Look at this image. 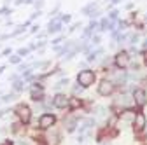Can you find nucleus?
<instances>
[{"instance_id": "nucleus-1", "label": "nucleus", "mask_w": 147, "mask_h": 145, "mask_svg": "<svg viewBox=\"0 0 147 145\" xmlns=\"http://www.w3.org/2000/svg\"><path fill=\"white\" fill-rule=\"evenodd\" d=\"M77 82L82 86V87H88V86H91L95 82V74L91 70H82L81 74L77 75Z\"/></svg>"}, {"instance_id": "nucleus-2", "label": "nucleus", "mask_w": 147, "mask_h": 145, "mask_svg": "<svg viewBox=\"0 0 147 145\" xmlns=\"http://www.w3.org/2000/svg\"><path fill=\"white\" fill-rule=\"evenodd\" d=\"M16 114H18V117H20V121H21L23 124L30 122L32 112H30V108H28L26 105H18V107H16Z\"/></svg>"}, {"instance_id": "nucleus-3", "label": "nucleus", "mask_w": 147, "mask_h": 145, "mask_svg": "<svg viewBox=\"0 0 147 145\" xmlns=\"http://www.w3.org/2000/svg\"><path fill=\"white\" fill-rule=\"evenodd\" d=\"M98 93L102 96H109V95H112L114 93V82H110V81H103L100 86H98Z\"/></svg>"}, {"instance_id": "nucleus-4", "label": "nucleus", "mask_w": 147, "mask_h": 145, "mask_svg": "<svg viewBox=\"0 0 147 145\" xmlns=\"http://www.w3.org/2000/svg\"><path fill=\"white\" fill-rule=\"evenodd\" d=\"M54 122H56V117H54L53 114H44L40 117V121H39V126L42 130H47V128H51V126H54Z\"/></svg>"}, {"instance_id": "nucleus-5", "label": "nucleus", "mask_w": 147, "mask_h": 145, "mask_svg": "<svg viewBox=\"0 0 147 145\" xmlns=\"http://www.w3.org/2000/svg\"><path fill=\"white\" fill-rule=\"evenodd\" d=\"M116 65H117L119 68H126L128 65H130V56H128V52L121 51V52L116 54Z\"/></svg>"}, {"instance_id": "nucleus-6", "label": "nucleus", "mask_w": 147, "mask_h": 145, "mask_svg": "<svg viewBox=\"0 0 147 145\" xmlns=\"http://www.w3.org/2000/svg\"><path fill=\"white\" fill-rule=\"evenodd\" d=\"M133 126H135V131H142L145 128V115L142 112H138L133 119Z\"/></svg>"}, {"instance_id": "nucleus-7", "label": "nucleus", "mask_w": 147, "mask_h": 145, "mask_svg": "<svg viewBox=\"0 0 147 145\" xmlns=\"http://www.w3.org/2000/svg\"><path fill=\"white\" fill-rule=\"evenodd\" d=\"M133 96H135V103H137L138 107H144V105L147 103V95H145L144 89H137Z\"/></svg>"}, {"instance_id": "nucleus-8", "label": "nucleus", "mask_w": 147, "mask_h": 145, "mask_svg": "<svg viewBox=\"0 0 147 145\" xmlns=\"http://www.w3.org/2000/svg\"><path fill=\"white\" fill-rule=\"evenodd\" d=\"M54 107H58V108H65L68 107V98L65 95H58V96H54Z\"/></svg>"}, {"instance_id": "nucleus-9", "label": "nucleus", "mask_w": 147, "mask_h": 145, "mask_svg": "<svg viewBox=\"0 0 147 145\" xmlns=\"http://www.w3.org/2000/svg\"><path fill=\"white\" fill-rule=\"evenodd\" d=\"M46 140H47V145H58V143H60V135H58V131L53 130L51 133H47Z\"/></svg>"}, {"instance_id": "nucleus-10", "label": "nucleus", "mask_w": 147, "mask_h": 145, "mask_svg": "<svg viewBox=\"0 0 147 145\" xmlns=\"http://www.w3.org/2000/svg\"><path fill=\"white\" fill-rule=\"evenodd\" d=\"M42 98H44V91H42V87H32V100L40 101Z\"/></svg>"}, {"instance_id": "nucleus-11", "label": "nucleus", "mask_w": 147, "mask_h": 145, "mask_svg": "<svg viewBox=\"0 0 147 145\" xmlns=\"http://www.w3.org/2000/svg\"><path fill=\"white\" fill-rule=\"evenodd\" d=\"M121 119H123V121H131V119H135V112L126 110V112H123V114H121Z\"/></svg>"}, {"instance_id": "nucleus-12", "label": "nucleus", "mask_w": 147, "mask_h": 145, "mask_svg": "<svg viewBox=\"0 0 147 145\" xmlns=\"http://www.w3.org/2000/svg\"><path fill=\"white\" fill-rule=\"evenodd\" d=\"M74 128H76V119H70V121H67V130H68V131H72Z\"/></svg>"}, {"instance_id": "nucleus-13", "label": "nucleus", "mask_w": 147, "mask_h": 145, "mask_svg": "<svg viewBox=\"0 0 147 145\" xmlns=\"http://www.w3.org/2000/svg\"><path fill=\"white\" fill-rule=\"evenodd\" d=\"M144 61H145V65H147V51L144 52Z\"/></svg>"}]
</instances>
